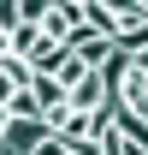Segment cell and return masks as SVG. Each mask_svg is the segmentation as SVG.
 Returning <instances> with one entry per match:
<instances>
[{
    "mask_svg": "<svg viewBox=\"0 0 148 155\" xmlns=\"http://www.w3.org/2000/svg\"><path fill=\"white\" fill-rule=\"evenodd\" d=\"M42 137H54L48 119H6V131H0V155H30Z\"/></svg>",
    "mask_w": 148,
    "mask_h": 155,
    "instance_id": "obj_1",
    "label": "cell"
},
{
    "mask_svg": "<svg viewBox=\"0 0 148 155\" xmlns=\"http://www.w3.org/2000/svg\"><path fill=\"white\" fill-rule=\"evenodd\" d=\"M107 101H113V90H107V78H101V72H89V78H83V84L71 90V96H65V107H71V114H101Z\"/></svg>",
    "mask_w": 148,
    "mask_h": 155,
    "instance_id": "obj_2",
    "label": "cell"
}]
</instances>
